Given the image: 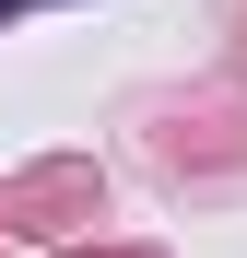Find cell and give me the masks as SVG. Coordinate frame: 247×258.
I'll list each match as a JSON object with an SVG mask.
<instances>
[{"label": "cell", "mask_w": 247, "mask_h": 258, "mask_svg": "<svg viewBox=\"0 0 247 258\" xmlns=\"http://www.w3.org/2000/svg\"><path fill=\"white\" fill-rule=\"evenodd\" d=\"M0 12H24V0H0Z\"/></svg>", "instance_id": "1"}]
</instances>
